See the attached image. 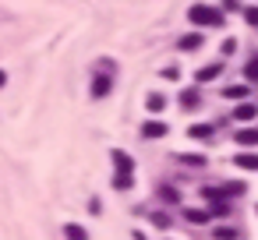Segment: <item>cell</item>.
Instances as JSON below:
<instances>
[{"instance_id":"obj_19","label":"cell","mask_w":258,"mask_h":240,"mask_svg":"<svg viewBox=\"0 0 258 240\" xmlns=\"http://www.w3.org/2000/svg\"><path fill=\"white\" fill-rule=\"evenodd\" d=\"M244 78H247V82H258V57H251V60L244 64Z\"/></svg>"},{"instance_id":"obj_24","label":"cell","mask_w":258,"mask_h":240,"mask_svg":"<svg viewBox=\"0 0 258 240\" xmlns=\"http://www.w3.org/2000/svg\"><path fill=\"white\" fill-rule=\"evenodd\" d=\"M135 240H149V236H145V233H142V229H135Z\"/></svg>"},{"instance_id":"obj_22","label":"cell","mask_w":258,"mask_h":240,"mask_svg":"<svg viewBox=\"0 0 258 240\" xmlns=\"http://www.w3.org/2000/svg\"><path fill=\"white\" fill-rule=\"evenodd\" d=\"M152 222H156V226H163V229H166V226H170V215H163V212H156V215H152Z\"/></svg>"},{"instance_id":"obj_2","label":"cell","mask_w":258,"mask_h":240,"mask_svg":"<svg viewBox=\"0 0 258 240\" xmlns=\"http://www.w3.org/2000/svg\"><path fill=\"white\" fill-rule=\"evenodd\" d=\"M166 131H170V127H166L163 120H145V124H142V138H145V141H156V138H166Z\"/></svg>"},{"instance_id":"obj_1","label":"cell","mask_w":258,"mask_h":240,"mask_svg":"<svg viewBox=\"0 0 258 240\" xmlns=\"http://www.w3.org/2000/svg\"><path fill=\"white\" fill-rule=\"evenodd\" d=\"M187 18L195 22V29H216V25H223V11H216V8H209V4L187 8Z\"/></svg>"},{"instance_id":"obj_16","label":"cell","mask_w":258,"mask_h":240,"mask_svg":"<svg viewBox=\"0 0 258 240\" xmlns=\"http://www.w3.org/2000/svg\"><path fill=\"white\" fill-rule=\"evenodd\" d=\"M209 134H212L209 124H191V127H187V138H209Z\"/></svg>"},{"instance_id":"obj_17","label":"cell","mask_w":258,"mask_h":240,"mask_svg":"<svg viewBox=\"0 0 258 240\" xmlns=\"http://www.w3.org/2000/svg\"><path fill=\"white\" fill-rule=\"evenodd\" d=\"M131 184H135V173H117V177H113V187H117V191H127Z\"/></svg>"},{"instance_id":"obj_14","label":"cell","mask_w":258,"mask_h":240,"mask_svg":"<svg viewBox=\"0 0 258 240\" xmlns=\"http://www.w3.org/2000/svg\"><path fill=\"white\" fill-rule=\"evenodd\" d=\"M177 46H180V50H198V46H202V36H198V32H187V36H180Z\"/></svg>"},{"instance_id":"obj_7","label":"cell","mask_w":258,"mask_h":240,"mask_svg":"<svg viewBox=\"0 0 258 240\" xmlns=\"http://www.w3.org/2000/svg\"><path fill=\"white\" fill-rule=\"evenodd\" d=\"M240 148H254L258 145V127H244V131H237V138H233Z\"/></svg>"},{"instance_id":"obj_4","label":"cell","mask_w":258,"mask_h":240,"mask_svg":"<svg viewBox=\"0 0 258 240\" xmlns=\"http://www.w3.org/2000/svg\"><path fill=\"white\" fill-rule=\"evenodd\" d=\"M110 159L117 163V173H135V163H131V155H127L124 148H113V152H110Z\"/></svg>"},{"instance_id":"obj_20","label":"cell","mask_w":258,"mask_h":240,"mask_svg":"<svg viewBox=\"0 0 258 240\" xmlns=\"http://www.w3.org/2000/svg\"><path fill=\"white\" fill-rule=\"evenodd\" d=\"M219 191H223V198H226V194H244V184H240V180H230V184H223Z\"/></svg>"},{"instance_id":"obj_5","label":"cell","mask_w":258,"mask_h":240,"mask_svg":"<svg viewBox=\"0 0 258 240\" xmlns=\"http://www.w3.org/2000/svg\"><path fill=\"white\" fill-rule=\"evenodd\" d=\"M110 89H113V82H110L106 74H96V78H92V96H96V99H106Z\"/></svg>"},{"instance_id":"obj_12","label":"cell","mask_w":258,"mask_h":240,"mask_svg":"<svg viewBox=\"0 0 258 240\" xmlns=\"http://www.w3.org/2000/svg\"><path fill=\"white\" fill-rule=\"evenodd\" d=\"M184 219H187V222H195V226H205V222L212 219V212H202V208H187V212H184Z\"/></svg>"},{"instance_id":"obj_11","label":"cell","mask_w":258,"mask_h":240,"mask_svg":"<svg viewBox=\"0 0 258 240\" xmlns=\"http://www.w3.org/2000/svg\"><path fill=\"white\" fill-rule=\"evenodd\" d=\"M198 103H202L198 89H184V92H180V106H184V110H195Z\"/></svg>"},{"instance_id":"obj_15","label":"cell","mask_w":258,"mask_h":240,"mask_svg":"<svg viewBox=\"0 0 258 240\" xmlns=\"http://www.w3.org/2000/svg\"><path fill=\"white\" fill-rule=\"evenodd\" d=\"M159 201H166V205H177V201H180V194H177V187H170V184H163V187H159Z\"/></svg>"},{"instance_id":"obj_8","label":"cell","mask_w":258,"mask_h":240,"mask_svg":"<svg viewBox=\"0 0 258 240\" xmlns=\"http://www.w3.org/2000/svg\"><path fill=\"white\" fill-rule=\"evenodd\" d=\"M233 163H237L240 170H251V173H258V152H240Z\"/></svg>"},{"instance_id":"obj_13","label":"cell","mask_w":258,"mask_h":240,"mask_svg":"<svg viewBox=\"0 0 258 240\" xmlns=\"http://www.w3.org/2000/svg\"><path fill=\"white\" fill-rule=\"evenodd\" d=\"M145 106H149V113H159V110L166 106V96H163V92H149V99H145Z\"/></svg>"},{"instance_id":"obj_23","label":"cell","mask_w":258,"mask_h":240,"mask_svg":"<svg viewBox=\"0 0 258 240\" xmlns=\"http://www.w3.org/2000/svg\"><path fill=\"white\" fill-rule=\"evenodd\" d=\"M244 18H247V25H258V8H247Z\"/></svg>"},{"instance_id":"obj_10","label":"cell","mask_w":258,"mask_h":240,"mask_svg":"<svg viewBox=\"0 0 258 240\" xmlns=\"http://www.w3.org/2000/svg\"><path fill=\"white\" fill-rule=\"evenodd\" d=\"M223 71V60H216V64H209V67H202L198 74H195V82H212L216 74Z\"/></svg>"},{"instance_id":"obj_25","label":"cell","mask_w":258,"mask_h":240,"mask_svg":"<svg viewBox=\"0 0 258 240\" xmlns=\"http://www.w3.org/2000/svg\"><path fill=\"white\" fill-rule=\"evenodd\" d=\"M4 85H8V74H4V71H0V89H4Z\"/></svg>"},{"instance_id":"obj_9","label":"cell","mask_w":258,"mask_h":240,"mask_svg":"<svg viewBox=\"0 0 258 240\" xmlns=\"http://www.w3.org/2000/svg\"><path fill=\"white\" fill-rule=\"evenodd\" d=\"M64 236L68 240H89V229L78 226V222H64Z\"/></svg>"},{"instance_id":"obj_21","label":"cell","mask_w":258,"mask_h":240,"mask_svg":"<svg viewBox=\"0 0 258 240\" xmlns=\"http://www.w3.org/2000/svg\"><path fill=\"white\" fill-rule=\"evenodd\" d=\"M180 163H187V166H205V155H180Z\"/></svg>"},{"instance_id":"obj_3","label":"cell","mask_w":258,"mask_h":240,"mask_svg":"<svg viewBox=\"0 0 258 240\" xmlns=\"http://www.w3.org/2000/svg\"><path fill=\"white\" fill-rule=\"evenodd\" d=\"M233 117H237L240 124H251V120H258V106H254V103H237Z\"/></svg>"},{"instance_id":"obj_18","label":"cell","mask_w":258,"mask_h":240,"mask_svg":"<svg viewBox=\"0 0 258 240\" xmlns=\"http://www.w3.org/2000/svg\"><path fill=\"white\" fill-rule=\"evenodd\" d=\"M212 236H216V240H237V229H233V226H216Z\"/></svg>"},{"instance_id":"obj_6","label":"cell","mask_w":258,"mask_h":240,"mask_svg":"<svg viewBox=\"0 0 258 240\" xmlns=\"http://www.w3.org/2000/svg\"><path fill=\"white\" fill-rule=\"evenodd\" d=\"M251 96V85H226L223 89V99H233V103H244Z\"/></svg>"}]
</instances>
